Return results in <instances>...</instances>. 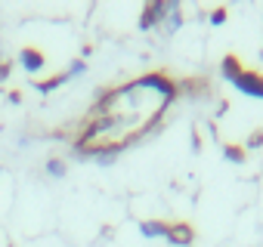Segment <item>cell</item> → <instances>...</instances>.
<instances>
[{
    "label": "cell",
    "mask_w": 263,
    "mask_h": 247,
    "mask_svg": "<svg viewBox=\"0 0 263 247\" xmlns=\"http://www.w3.org/2000/svg\"><path fill=\"white\" fill-rule=\"evenodd\" d=\"M220 77L226 84H232L241 96L263 102V74L254 71V68H245L238 62V56H223L220 59Z\"/></svg>",
    "instance_id": "obj_1"
},
{
    "label": "cell",
    "mask_w": 263,
    "mask_h": 247,
    "mask_svg": "<svg viewBox=\"0 0 263 247\" xmlns=\"http://www.w3.org/2000/svg\"><path fill=\"white\" fill-rule=\"evenodd\" d=\"M137 84H140V87H146V90H152L155 96H161L167 105L180 99V84H177L167 71H149V74L137 77Z\"/></svg>",
    "instance_id": "obj_2"
},
{
    "label": "cell",
    "mask_w": 263,
    "mask_h": 247,
    "mask_svg": "<svg viewBox=\"0 0 263 247\" xmlns=\"http://www.w3.org/2000/svg\"><path fill=\"white\" fill-rule=\"evenodd\" d=\"M164 241H167L171 247H192V244H195V229H192V222H171Z\"/></svg>",
    "instance_id": "obj_3"
},
{
    "label": "cell",
    "mask_w": 263,
    "mask_h": 247,
    "mask_svg": "<svg viewBox=\"0 0 263 247\" xmlns=\"http://www.w3.org/2000/svg\"><path fill=\"white\" fill-rule=\"evenodd\" d=\"M164 13H167V0H155V4L143 7V13H140V31H155V28H161Z\"/></svg>",
    "instance_id": "obj_4"
},
{
    "label": "cell",
    "mask_w": 263,
    "mask_h": 247,
    "mask_svg": "<svg viewBox=\"0 0 263 247\" xmlns=\"http://www.w3.org/2000/svg\"><path fill=\"white\" fill-rule=\"evenodd\" d=\"M19 65H22L25 74H41L47 68V56L37 47H22L19 50Z\"/></svg>",
    "instance_id": "obj_5"
},
{
    "label": "cell",
    "mask_w": 263,
    "mask_h": 247,
    "mask_svg": "<svg viewBox=\"0 0 263 247\" xmlns=\"http://www.w3.org/2000/svg\"><path fill=\"white\" fill-rule=\"evenodd\" d=\"M180 28H183V7H180V0H167V13L161 19V31L167 37H174Z\"/></svg>",
    "instance_id": "obj_6"
},
{
    "label": "cell",
    "mask_w": 263,
    "mask_h": 247,
    "mask_svg": "<svg viewBox=\"0 0 263 247\" xmlns=\"http://www.w3.org/2000/svg\"><path fill=\"white\" fill-rule=\"evenodd\" d=\"M167 219H140L137 222V229H140V235L146 238V241H155V238H164L167 235Z\"/></svg>",
    "instance_id": "obj_7"
},
{
    "label": "cell",
    "mask_w": 263,
    "mask_h": 247,
    "mask_svg": "<svg viewBox=\"0 0 263 247\" xmlns=\"http://www.w3.org/2000/svg\"><path fill=\"white\" fill-rule=\"evenodd\" d=\"M220 152H223V158H226L229 164H235V167H241V164L248 161V152H245V146H235V142H226V146H223Z\"/></svg>",
    "instance_id": "obj_8"
},
{
    "label": "cell",
    "mask_w": 263,
    "mask_h": 247,
    "mask_svg": "<svg viewBox=\"0 0 263 247\" xmlns=\"http://www.w3.org/2000/svg\"><path fill=\"white\" fill-rule=\"evenodd\" d=\"M65 84H68V74L62 71V74H53V77H47V80H37V84H34V90L47 96V93H53V90H59V87H65Z\"/></svg>",
    "instance_id": "obj_9"
},
{
    "label": "cell",
    "mask_w": 263,
    "mask_h": 247,
    "mask_svg": "<svg viewBox=\"0 0 263 247\" xmlns=\"http://www.w3.org/2000/svg\"><path fill=\"white\" fill-rule=\"evenodd\" d=\"M44 173H47L50 179H62V176L68 173V164H65V158H47V164H44Z\"/></svg>",
    "instance_id": "obj_10"
},
{
    "label": "cell",
    "mask_w": 263,
    "mask_h": 247,
    "mask_svg": "<svg viewBox=\"0 0 263 247\" xmlns=\"http://www.w3.org/2000/svg\"><path fill=\"white\" fill-rule=\"evenodd\" d=\"M65 74H68V80H74V77L87 74V62H84V59H71V62H68V68H65Z\"/></svg>",
    "instance_id": "obj_11"
},
{
    "label": "cell",
    "mask_w": 263,
    "mask_h": 247,
    "mask_svg": "<svg viewBox=\"0 0 263 247\" xmlns=\"http://www.w3.org/2000/svg\"><path fill=\"white\" fill-rule=\"evenodd\" d=\"M226 19H229V13H226V7H217V10H211V13H208V22H211L214 28H220V25H226Z\"/></svg>",
    "instance_id": "obj_12"
},
{
    "label": "cell",
    "mask_w": 263,
    "mask_h": 247,
    "mask_svg": "<svg viewBox=\"0 0 263 247\" xmlns=\"http://www.w3.org/2000/svg\"><path fill=\"white\" fill-rule=\"evenodd\" d=\"M260 146H263V127H260V130H254V133L248 136V142H245V152H248V149H260Z\"/></svg>",
    "instance_id": "obj_13"
},
{
    "label": "cell",
    "mask_w": 263,
    "mask_h": 247,
    "mask_svg": "<svg viewBox=\"0 0 263 247\" xmlns=\"http://www.w3.org/2000/svg\"><path fill=\"white\" fill-rule=\"evenodd\" d=\"M4 80H10V62L7 59L0 62V84H4Z\"/></svg>",
    "instance_id": "obj_14"
},
{
    "label": "cell",
    "mask_w": 263,
    "mask_h": 247,
    "mask_svg": "<svg viewBox=\"0 0 263 247\" xmlns=\"http://www.w3.org/2000/svg\"><path fill=\"white\" fill-rule=\"evenodd\" d=\"M192 149H195V152H198V149H201V136H198V133H195V130H192Z\"/></svg>",
    "instance_id": "obj_15"
},
{
    "label": "cell",
    "mask_w": 263,
    "mask_h": 247,
    "mask_svg": "<svg viewBox=\"0 0 263 247\" xmlns=\"http://www.w3.org/2000/svg\"><path fill=\"white\" fill-rule=\"evenodd\" d=\"M0 62H4V53H0Z\"/></svg>",
    "instance_id": "obj_16"
},
{
    "label": "cell",
    "mask_w": 263,
    "mask_h": 247,
    "mask_svg": "<svg viewBox=\"0 0 263 247\" xmlns=\"http://www.w3.org/2000/svg\"><path fill=\"white\" fill-rule=\"evenodd\" d=\"M0 173H4V167H0Z\"/></svg>",
    "instance_id": "obj_17"
}]
</instances>
